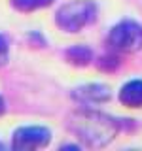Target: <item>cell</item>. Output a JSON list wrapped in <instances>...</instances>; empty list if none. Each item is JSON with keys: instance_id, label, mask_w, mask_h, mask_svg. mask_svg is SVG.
Instances as JSON below:
<instances>
[{"instance_id": "cell-1", "label": "cell", "mask_w": 142, "mask_h": 151, "mask_svg": "<svg viewBox=\"0 0 142 151\" xmlns=\"http://www.w3.org/2000/svg\"><path fill=\"white\" fill-rule=\"evenodd\" d=\"M66 127L87 147H104L120 132V123L114 117L102 111L87 110V108L70 113Z\"/></svg>"}, {"instance_id": "cell-2", "label": "cell", "mask_w": 142, "mask_h": 151, "mask_svg": "<svg viewBox=\"0 0 142 151\" xmlns=\"http://www.w3.org/2000/svg\"><path fill=\"white\" fill-rule=\"evenodd\" d=\"M97 4L93 0H72L63 4L55 13V25L64 32H80L83 27L95 21Z\"/></svg>"}, {"instance_id": "cell-3", "label": "cell", "mask_w": 142, "mask_h": 151, "mask_svg": "<svg viewBox=\"0 0 142 151\" xmlns=\"http://www.w3.org/2000/svg\"><path fill=\"white\" fill-rule=\"evenodd\" d=\"M108 45L120 53H135L142 49V25L133 19H123L112 30L108 32L106 38Z\"/></svg>"}, {"instance_id": "cell-4", "label": "cell", "mask_w": 142, "mask_h": 151, "mask_svg": "<svg viewBox=\"0 0 142 151\" xmlns=\"http://www.w3.org/2000/svg\"><path fill=\"white\" fill-rule=\"evenodd\" d=\"M51 140V130L46 127H19L13 130L12 136V147L15 151H34L46 147Z\"/></svg>"}, {"instance_id": "cell-5", "label": "cell", "mask_w": 142, "mask_h": 151, "mask_svg": "<svg viewBox=\"0 0 142 151\" xmlns=\"http://www.w3.org/2000/svg\"><path fill=\"white\" fill-rule=\"evenodd\" d=\"M74 100H78L83 106H91V104H102L110 100V87L102 83H87V85H80L72 91Z\"/></svg>"}, {"instance_id": "cell-6", "label": "cell", "mask_w": 142, "mask_h": 151, "mask_svg": "<svg viewBox=\"0 0 142 151\" xmlns=\"http://www.w3.org/2000/svg\"><path fill=\"white\" fill-rule=\"evenodd\" d=\"M120 102L127 108H142V79H131L120 89Z\"/></svg>"}, {"instance_id": "cell-7", "label": "cell", "mask_w": 142, "mask_h": 151, "mask_svg": "<svg viewBox=\"0 0 142 151\" xmlns=\"http://www.w3.org/2000/svg\"><path fill=\"white\" fill-rule=\"evenodd\" d=\"M63 55L66 63L74 66H87L93 63V49L87 45H70L68 49H64Z\"/></svg>"}, {"instance_id": "cell-8", "label": "cell", "mask_w": 142, "mask_h": 151, "mask_svg": "<svg viewBox=\"0 0 142 151\" xmlns=\"http://www.w3.org/2000/svg\"><path fill=\"white\" fill-rule=\"evenodd\" d=\"M13 9L21 13H30V12H36V9H42V8H47L53 4V0H9Z\"/></svg>"}, {"instance_id": "cell-9", "label": "cell", "mask_w": 142, "mask_h": 151, "mask_svg": "<svg viewBox=\"0 0 142 151\" xmlns=\"http://www.w3.org/2000/svg\"><path fill=\"white\" fill-rule=\"evenodd\" d=\"M121 60L117 55H104L101 57V60H97V68L102 70V72H116L120 68Z\"/></svg>"}, {"instance_id": "cell-10", "label": "cell", "mask_w": 142, "mask_h": 151, "mask_svg": "<svg viewBox=\"0 0 142 151\" xmlns=\"http://www.w3.org/2000/svg\"><path fill=\"white\" fill-rule=\"evenodd\" d=\"M8 51H9L8 40H6V36L0 34V66H4L8 63Z\"/></svg>"}, {"instance_id": "cell-11", "label": "cell", "mask_w": 142, "mask_h": 151, "mask_svg": "<svg viewBox=\"0 0 142 151\" xmlns=\"http://www.w3.org/2000/svg\"><path fill=\"white\" fill-rule=\"evenodd\" d=\"M28 40H30V42H38V44H40V47L46 45V40L42 38V34H38V32H30V34H28Z\"/></svg>"}, {"instance_id": "cell-12", "label": "cell", "mask_w": 142, "mask_h": 151, "mask_svg": "<svg viewBox=\"0 0 142 151\" xmlns=\"http://www.w3.org/2000/svg\"><path fill=\"white\" fill-rule=\"evenodd\" d=\"M6 111V102H4V98H2V94H0V115Z\"/></svg>"}, {"instance_id": "cell-13", "label": "cell", "mask_w": 142, "mask_h": 151, "mask_svg": "<svg viewBox=\"0 0 142 151\" xmlns=\"http://www.w3.org/2000/svg\"><path fill=\"white\" fill-rule=\"evenodd\" d=\"M0 149H2V144H0Z\"/></svg>"}]
</instances>
